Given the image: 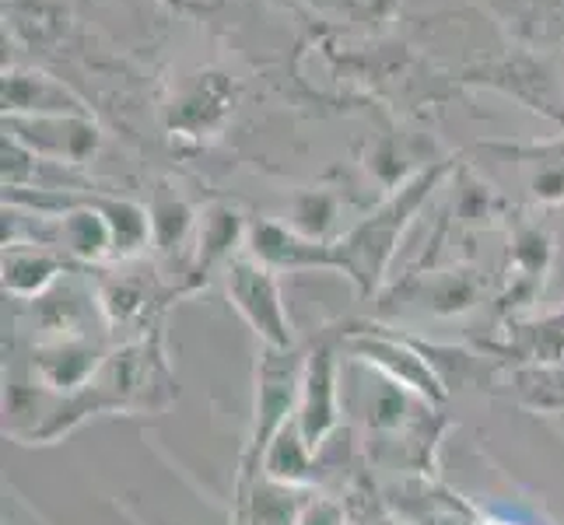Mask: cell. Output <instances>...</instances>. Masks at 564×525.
I'll return each instance as SVG.
<instances>
[{"mask_svg": "<svg viewBox=\"0 0 564 525\" xmlns=\"http://www.w3.org/2000/svg\"><path fill=\"white\" fill-rule=\"evenodd\" d=\"M50 393V389H46ZM180 396L176 375H172L162 333L144 329L138 340L116 347L99 368V375L88 379L74 393L46 396V406L39 411L32 431L22 445H50L82 427L88 417L99 414H165Z\"/></svg>", "mask_w": 564, "mask_h": 525, "instance_id": "cell-1", "label": "cell"}, {"mask_svg": "<svg viewBox=\"0 0 564 525\" xmlns=\"http://www.w3.org/2000/svg\"><path fill=\"white\" fill-rule=\"evenodd\" d=\"M449 165H432L427 172H417L411 183H403L376 214H368L361 225H355L344 239L334 242L337 274H344L358 287L361 298H372L386 281V270L393 263V252L400 245V236L411 225V218L421 210V204L432 197V189L442 183Z\"/></svg>", "mask_w": 564, "mask_h": 525, "instance_id": "cell-2", "label": "cell"}, {"mask_svg": "<svg viewBox=\"0 0 564 525\" xmlns=\"http://www.w3.org/2000/svg\"><path fill=\"white\" fill-rule=\"evenodd\" d=\"M302 372H305V354L299 347H291V350L260 347L257 393H252V420H249V435L242 445L236 491L260 480L263 456L270 449V441H274L291 420H295L299 396H302Z\"/></svg>", "mask_w": 564, "mask_h": 525, "instance_id": "cell-3", "label": "cell"}, {"mask_svg": "<svg viewBox=\"0 0 564 525\" xmlns=\"http://www.w3.org/2000/svg\"><path fill=\"white\" fill-rule=\"evenodd\" d=\"M340 340L347 347V354L355 358V364L372 368L376 375L406 389L424 406H442L449 400V389L435 375V368L427 364L424 350L417 347L414 337L393 333V329L382 326H361V329H344Z\"/></svg>", "mask_w": 564, "mask_h": 525, "instance_id": "cell-4", "label": "cell"}, {"mask_svg": "<svg viewBox=\"0 0 564 525\" xmlns=\"http://www.w3.org/2000/svg\"><path fill=\"white\" fill-rule=\"evenodd\" d=\"M225 295L252 329V337L260 340V347H295V326H291V316L281 298L278 270H270L257 256H236L225 266Z\"/></svg>", "mask_w": 564, "mask_h": 525, "instance_id": "cell-5", "label": "cell"}, {"mask_svg": "<svg viewBox=\"0 0 564 525\" xmlns=\"http://www.w3.org/2000/svg\"><path fill=\"white\" fill-rule=\"evenodd\" d=\"M340 406V358H337V337H323L313 350H305V372H302V396L295 424L305 438V445L316 456L323 445L334 438V431L344 420Z\"/></svg>", "mask_w": 564, "mask_h": 525, "instance_id": "cell-6", "label": "cell"}, {"mask_svg": "<svg viewBox=\"0 0 564 525\" xmlns=\"http://www.w3.org/2000/svg\"><path fill=\"white\" fill-rule=\"evenodd\" d=\"M488 281H484L477 270L470 266H449V270H432V274H421L403 281L389 302L400 298L403 308H417L421 316L432 319H456L474 313L480 305Z\"/></svg>", "mask_w": 564, "mask_h": 525, "instance_id": "cell-7", "label": "cell"}, {"mask_svg": "<svg viewBox=\"0 0 564 525\" xmlns=\"http://www.w3.org/2000/svg\"><path fill=\"white\" fill-rule=\"evenodd\" d=\"M11 141L56 165H82L99 147V130L82 116H8Z\"/></svg>", "mask_w": 564, "mask_h": 525, "instance_id": "cell-8", "label": "cell"}, {"mask_svg": "<svg viewBox=\"0 0 564 525\" xmlns=\"http://www.w3.org/2000/svg\"><path fill=\"white\" fill-rule=\"evenodd\" d=\"M112 350L91 333H74V337H46L32 350V372L39 385L50 393L64 396L82 389L88 379L99 375V368Z\"/></svg>", "mask_w": 564, "mask_h": 525, "instance_id": "cell-9", "label": "cell"}, {"mask_svg": "<svg viewBox=\"0 0 564 525\" xmlns=\"http://www.w3.org/2000/svg\"><path fill=\"white\" fill-rule=\"evenodd\" d=\"M551 266H554V239L536 225L519 228L509 249V287L501 295L505 316L519 319L522 308H530L540 298L543 284L551 277Z\"/></svg>", "mask_w": 564, "mask_h": 525, "instance_id": "cell-10", "label": "cell"}, {"mask_svg": "<svg viewBox=\"0 0 564 525\" xmlns=\"http://www.w3.org/2000/svg\"><path fill=\"white\" fill-rule=\"evenodd\" d=\"M249 249L270 270H337L334 242H316L278 221H257L249 228Z\"/></svg>", "mask_w": 564, "mask_h": 525, "instance_id": "cell-11", "label": "cell"}, {"mask_svg": "<svg viewBox=\"0 0 564 525\" xmlns=\"http://www.w3.org/2000/svg\"><path fill=\"white\" fill-rule=\"evenodd\" d=\"M488 354L512 368L564 361V305L536 319H509L505 343H491Z\"/></svg>", "mask_w": 564, "mask_h": 525, "instance_id": "cell-12", "label": "cell"}, {"mask_svg": "<svg viewBox=\"0 0 564 525\" xmlns=\"http://www.w3.org/2000/svg\"><path fill=\"white\" fill-rule=\"evenodd\" d=\"M70 260L46 245H4V291L11 298L39 302L50 287L70 274Z\"/></svg>", "mask_w": 564, "mask_h": 525, "instance_id": "cell-13", "label": "cell"}, {"mask_svg": "<svg viewBox=\"0 0 564 525\" xmlns=\"http://www.w3.org/2000/svg\"><path fill=\"white\" fill-rule=\"evenodd\" d=\"M358 403H361V420L368 427V435H397V431H406V427L414 424L411 411L421 400L368 368L365 385L358 389Z\"/></svg>", "mask_w": 564, "mask_h": 525, "instance_id": "cell-14", "label": "cell"}, {"mask_svg": "<svg viewBox=\"0 0 564 525\" xmlns=\"http://www.w3.org/2000/svg\"><path fill=\"white\" fill-rule=\"evenodd\" d=\"M8 116H85L82 102L43 74H14L4 85Z\"/></svg>", "mask_w": 564, "mask_h": 525, "instance_id": "cell-15", "label": "cell"}, {"mask_svg": "<svg viewBox=\"0 0 564 525\" xmlns=\"http://www.w3.org/2000/svg\"><path fill=\"white\" fill-rule=\"evenodd\" d=\"M417 347L424 350L427 364L435 368V375L445 382V389H484L491 385L501 361L491 354H477V350H466V347H453V343H432V340H421L414 337Z\"/></svg>", "mask_w": 564, "mask_h": 525, "instance_id": "cell-16", "label": "cell"}, {"mask_svg": "<svg viewBox=\"0 0 564 525\" xmlns=\"http://www.w3.org/2000/svg\"><path fill=\"white\" fill-rule=\"evenodd\" d=\"M512 400L536 417L564 414V361L554 364H516L509 375Z\"/></svg>", "mask_w": 564, "mask_h": 525, "instance_id": "cell-17", "label": "cell"}, {"mask_svg": "<svg viewBox=\"0 0 564 525\" xmlns=\"http://www.w3.org/2000/svg\"><path fill=\"white\" fill-rule=\"evenodd\" d=\"M154 302H162V295L144 277L112 274L99 284V308H102V319L109 329L138 326V322L151 319Z\"/></svg>", "mask_w": 564, "mask_h": 525, "instance_id": "cell-18", "label": "cell"}, {"mask_svg": "<svg viewBox=\"0 0 564 525\" xmlns=\"http://www.w3.org/2000/svg\"><path fill=\"white\" fill-rule=\"evenodd\" d=\"M260 477L284 483V488H308V483L316 480V452L305 445L295 420H291L284 431L270 441Z\"/></svg>", "mask_w": 564, "mask_h": 525, "instance_id": "cell-19", "label": "cell"}, {"mask_svg": "<svg viewBox=\"0 0 564 525\" xmlns=\"http://www.w3.org/2000/svg\"><path fill=\"white\" fill-rule=\"evenodd\" d=\"M242 239V221L236 210L228 207H214L204 221V231H200V249H197V266H193V287L204 284L207 274L214 266H228L231 252H236V242Z\"/></svg>", "mask_w": 564, "mask_h": 525, "instance_id": "cell-20", "label": "cell"}, {"mask_svg": "<svg viewBox=\"0 0 564 525\" xmlns=\"http://www.w3.org/2000/svg\"><path fill=\"white\" fill-rule=\"evenodd\" d=\"M148 218H151V245L159 252H172L193 228V210L176 193H154Z\"/></svg>", "mask_w": 564, "mask_h": 525, "instance_id": "cell-21", "label": "cell"}, {"mask_svg": "<svg viewBox=\"0 0 564 525\" xmlns=\"http://www.w3.org/2000/svg\"><path fill=\"white\" fill-rule=\"evenodd\" d=\"M334 218H337V204L334 197H326V193H302L291 207V225L299 236L305 239H316V242H329V228H334Z\"/></svg>", "mask_w": 564, "mask_h": 525, "instance_id": "cell-22", "label": "cell"}, {"mask_svg": "<svg viewBox=\"0 0 564 525\" xmlns=\"http://www.w3.org/2000/svg\"><path fill=\"white\" fill-rule=\"evenodd\" d=\"M498 214H501V200H498V193L491 186H484V183L459 186V193H456V218L463 225L488 228V225L498 221Z\"/></svg>", "mask_w": 564, "mask_h": 525, "instance_id": "cell-23", "label": "cell"}, {"mask_svg": "<svg viewBox=\"0 0 564 525\" xmlns=\"http://www.w3.org/2000/svg\"><path fill=\"white\" fill-rule=\"evenodd\" d=\"M295 525H347V518H344V508L334 497L319 494V497H305Z\"/></svg>", "mask_w": 564, "mask_h": 525, "instance_id": "cell-24", "label": "cell"}, {"mask_svg": "<svg viewBox=\"0 0 564 525\" xmlns=\"http://www.w3.org/2000/svg\"><path fill=\"white\" fill-rule=\"evenodd\" d=\"M480 525H516V522H501V518H484Z\"/></svg>", "mask_w": 564, "mask_h": 525, "instance_id": "cell-25", "label": "cell"}]
</instances>
